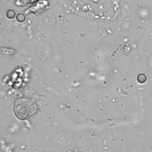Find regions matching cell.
Returning a JSON list of instances; mask_svg holds the SVG:
<instances>
[{"label":"cell","instance_id":"6da1fadb","mask_svg":"<svg viewBox=\"0 0 152 152\" xmlns=\"http://www.w3.org/2000/svg\"><path fill=\"white\" fill-rule=\"evenodd\" d=\"M14 112L18 118L26 119L33 116L37 110L34 102L28 99L17 100L14 105Z\"/></svg>","mask_w":152,"mask_h":152}]
</instances>
